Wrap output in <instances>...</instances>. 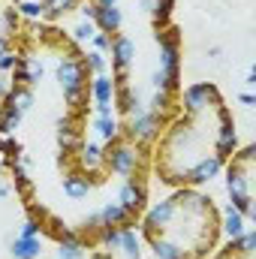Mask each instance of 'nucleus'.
Segmentation results:
<instances>
[{
  "label": "nucleus",
  "instance_id": "nucleus-1",
  "mask_svg": "<svg viewBox=\"0 0 256 259\" xmlns=\"http://www.w3.org/2000/svg\"><path fill=\"white\" fill-rule=\"evenodd\" d=\"M235 118L211 81L181 94L178 115L157 136L151 169L160 184L181 190L211 181L235 154Z\"/></svg>",
  "mask_w": 256,
  "mask_h": 259
},
{
  "label": "nucleus",
  "instance_id": "nucleus-2",
  "mask_svg": "<svg viewBox=\"0 0 256 259\" xmlns=\"http://www.w3.org/2000/svg\"><path fill=\"white\" fill-rule=\"evenodd\" d=\"M223 220L208 193L181 187L142 220V235L157 259H208L220 244Z\"/></svg>",
  "mask_w": 256,
  "mask_h": 259
},
{
  "label": "nucleus",
  "instance_id": "nucleus-3",
  "mask_svg": "<svg viewBox=\"0 0 256 259\" xmlns=\"http://www.w3.org/2000/svg\"><path fill=\"white\" fill-rule=\"evenodd\" d=\"M256 148L247 145L241 151H235L226 160V190L232 199V208L244 217L256 220Z\"/></svg>",
  "mask_w": 256,
  "mask_h": 259
},
{
  "label": "nucleus",
  "instance_id": "nucleus-4",
  "mask_svg": "<svg viewBox=\"0 0 256 259\" xmlns=\"http://www.w3.org/2000/svg\"><path fill=\"white\" fill-rule=\"evenodd\" d=\"M58 78H61V84H64V94H66L69 109L75 112L81 94L88 91V64L81 61V55H69V58H64L61 66H58Z\"/></svg>",
  "mask_w": 256,
  "mask_h": 259
},
{
  "label": "nucleus",
  "instance_id": "nucleus-5",
  "mask_svg": "<svg viewBox=\"0 0 256 259\" xmlns=\"http://www.w3.org/2000/svg\"><path fill=\"white\" fill-rule=\"evenodd\" d=\"M18 0H0V72L12 64V49L21 30V18H18Z\"/></svg>",
  "mask_w": 256,
  "mask_h": 259
},
{
  "label": "nucleus",
  "instance_id": "nucleus-6",
  "mask_svg": "<svg viewBox=\"0 0 256 259\" xmlns=\"http://www.w3.org/2000/svg\"><path fill=\"white\" fill-rule=\"evenodd\" d=\"M208 259H256V235L253 232H241V235L229 238L226 247L214 250Z\"/></svg>",
  "mask_w": 256,
  "mask_h": 259
},
{
  "label": "nucleus",
  "instance_id": "nucleus-7",
  "mask_svg": "<svg viewBox=\"0 0 256 259\" xmlns=\"http://www.w3.org/2000/svg\"><path fill=\"white\" fill-rule=\"evenodd\" d=\"M39 253H42V241H36V238H30V235L18 238V241L12 244V256L15 259H36Z\"/></svg>",
  "mask_w": 256,
  "mask_h": 259
},
{
  "label": "nucleus",
  "instance_id": "nucleus-8",
  "mask_svg": "<svg viewBox=\"0 0 256 259\" xmlns=\"http://www.w3.org/2000/svg\"><path fill=\"white\" fill-rule=\"evenodd\" d=\"M241 220H244V217H241L235 208H229V214H226V232H229V238H235V235H241V232H244Z\"/></svg>",
  "mask_w": 256,
  "mask_h": 259
},
{
  "label": "nucleus",
  "instance_id": "nucleus-9",
  "mask_svg": "<svg viewBox=\"0 0 256 259\" xmlns=\"http://www.w3.org/2000/svg\"><path fill=\"white\" fill-rule=\"evenodd\" d=\"M9 94H12V84H9V78L0 72V112H3V106L9 103Z\"/></svg>",
  "mask_w": 256,
  "mask_h": 259
},
{
  "label": "nucleus",
  "instance_id": "nucleus-10",
  "mask_svg": "<svg viewBox=\"0 0 256 259\" xmlns=\"http://www.w3.org/2000/svg\"><path fill=\"white\" fill-rule=\"evenodd\" d=\"M75 33H78L81 39H91V36H94V27H91V24H81V27H78Z\"/></svg>",
  "mask_w": 256,
  "mask_h": 259
}]
</instances>
